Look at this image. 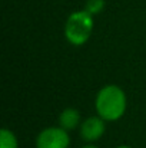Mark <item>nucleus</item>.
<instances>
[{
	"label": "nucleus",
	"instance_id": "5",
	"mask_svg": "<svg viewBox=\"0 0 146 148\" xmlns=\"http://www.w3.org/2000/svg\"><path fill=\"white\" fill-rule=\"evenodd\" d=\"M79 119H80V115H79V111L75 109V108H66L60 116H59V122H60V127L66 131L69 130H75L79 124Z\"/></svg>",
	"mask_w": 146,
	"mask_h": 148
},
{
	"label": "nucleus",
	"instance_id": "6",
	"mask_svg": "<svg viewBox=\"0 0 146 148\" xmlns=\"http://www.w3.org/2000/svg\"><path fill=\"white\" fill-rule=\"evenodd\" d=\"M0 148H17L16 135L6 128L0 131Z\"/></svg>",
	"mask_w": 146,
	"mask_h": 148
},
{
	"label": "nucleus",
	"instance_id": "2",
	"mask_svg": "<svg viewBox=\"0 0 146 148\" xmlns=\"http://www.w3.org/2000/svg\"><path fill=\"white\" fill-rule=\"evenodd\" d=\"M93 30V19L88 10H80L72 13L65 25V36L69 43L75 46L85 45Z\"/></svg>",
	"mask_w": 146,
	"mask_h": 148
},
{
	"label": "nucleus",
	"instance_id": "1",
	"mask_svg": "<svg viewBox=\"0 0 146 148\" xmlns=\"http://www.w3.org/2000/svg\"><path fill=\"white\" fill-rule=\"evenodd\" d=\"M96 111L105 121H116L126 111V95L116 85L103 86L96 97Z\"/></svg>",
	"mask_w": 146,
	"mask_h": 148
},
{
	"label": "nucleus",
	"instance_id": "7",
	"mask_svg": "<svg viewBox=\"0 0 146 148\" xmlns=\"http://www.w3.org/2000/svg\"><path fill=\"white\" fill-rule=\"evenodd\" d=\"M105 6V1L103 0H88L86 3V10L90 13V14H96L99 13Z\"/></svg>",
	"mask_w": 146,
	"mask_h": 148
},
{
	"label": "nucleus",
	"instance_id": "8",
	"mask_svg": "<svg viewBox=\"0 0 146 148\" xmlns=\"http://www.w3.org/2000/svg\"><path fill=\"white\" fill-rule=\"evenodd\" d=\"M116 148H132V147H128V145H119V147H116Z\"/></svg>",
	"mask_w": 146,
	"mask_h": 148
},
{
	"label": "nucleus",
	"instance_id": "9",
	"mask_svg": "<svg viewBox=\"0 0 146 148\" xmlns=\"http://www.w3.org/2000/svg\"><path fill=\"white\" fill-rule=\"evenodd\" d=\"M83 148H97V147H93V145H86V147H83Z\"/></svg>",
	"mask_w": 146,
	"mask_h": 148
},
{
	"label": "nucleus",
	"instance_id": "3",
	"mask_svg": "<svg viewBox=\"0 0 146 148\" xmlns=\"http://www.w3.org/2000/svg\"><path fill=\"white\" fill-rule=\"evenodd\" d=\"M70 144V138L66 130L62 127H50L43 130L36 140L37 148H67Z\"/></svg>",
	"mask_w": 146,
	"mask_h": 148
},
{
	"label": "nucleus",
	"instance_id": "4",
	"mask_svg": "<svg viewBox=\"0 0 146 148\" xmlns=\"http://www.w3.org/2000/svg\"><path fill=\"white\" fill-rule=\"evenodd\" d=\"M103 132H105V119L100 116L88 118L80 127V134L86 141H96L103 135Z\"/></svg>",
	"mask_w": 146,
	"mask_h": 148
}]
</instances>
